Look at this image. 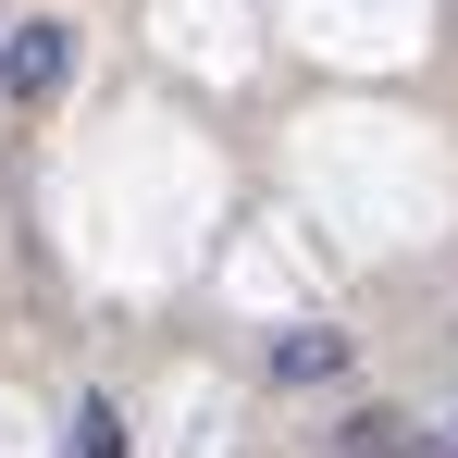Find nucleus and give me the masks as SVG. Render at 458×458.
Here are the masks:
<instances>
[{
	"instance_id": "nucleus-1",
	"label": "nucleus",
	"mask_w": 458,
	"mask_h": 458,
	"mask_svg": "<svg viewBox=\"0 0 458 458\" xmlns=\"http://www.w3.org/2000/svg\"><path fill=\"white\" fill-rule=\"evenodd\" d=\"M63 75H75V25H13V38H0V99H13V112H38Z\"/></svg>"
},
{
	"instance_id": "nucleus-5",
	"label": "nucleus",
	"mask_w": 458,
	"mask_h": 458,
	"mask_svg": "<svg viewBox=\"0 0 458 458\" xmlns=\"http://www.w3.org/2000/svg\"><path fill=\"white\" fill-rule=\"evenodd\" d=\"M434 458H458V434H446V446H434Z\"/></svg>"
},
{
	"instance_id": "nucleus-3",
	"label": "nucleus",
	"mask_w": 458,
	"mask_h": 458,
	"mask_svg": "<svg viewBox=\"0 0 458 458\" xmlns=\"http://www.w3.org/2000/svg\"><path fill=\"white\" fill-rule=\"evenodd\" d=\"M75 458H124V409H112V396L75 409Z\"/></svg>"
},
{
	"instance_id": "nucleus-4",
	"label": "nucleus",
	"mask_w": 458,
	"mask_h": 458,
	"mask_svg": "<svg viewBox=\"0 0 458 458\" xmlns=\"http://www.w3.org/2000/svg\"><path fill=\"white\" fill-rule=\"evenodd\" d=\"M335 360H347L335 335H285V347H273V372H285V384H310V372H335Z\"/></svg>"
},
{
	"instance_id": "nucleus-2",
	"label": "nucleus",
	"mask_w": 458,
	"mask_h": 458,
	"mask_svg": "<svg viewBox=\"0 0 458 458\" xmlns=\"http://www.w3.org/2000/svg\"><path fill=\"white\" fill-rule=\"evenodd\" d=\"M409 446H421V434H409L396 409H360V421H347V458H409Z\"/></svg>"
}]
</instances>
